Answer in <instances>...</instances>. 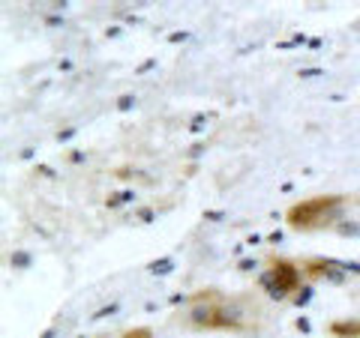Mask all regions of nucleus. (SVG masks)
Masks as SVG:
<instances>
[{"mask_svg": "<svg viewBox=\"0 0 360 338\" xmlns=\"http://www.w3.org/2000/svg\"><path fill=\"white\" fill-rule=\"evenodd\" d=\"M139 219H141L144 224H148V222L153 219V210H139Z\"/></svg>", "mask_w": 360, "mask_h": 338, "instance_id": "nucleus-13", "label": "nucleus"}, {"mask_svg": "<svg viewBox=\"0 0 360 338\" xmlns=\"http://www.w3.org/2000/svg\"><path fill=\"white\" fill-rule=\"evenodd\" d=\"M267 273H270V278L276 281V288L283 290V297L288 302L303 288V278H307V276H303V269H300V264L288 261V257H270V261H267Z\"/></svg>", "mask_w": 360, "mask_h": 338, "instance_id": "nucleus-4", "label": "nucleus"}, {"mask_svg": "<svg viewBox=\"0 0 360 338\" xmlns=\"http://www.w3.org/2000/svg\"><path fill=\"white\" fill-rule=\"evenodd\" d=\"M132 201H135V191H115V195L105 198V207L108 210H117L123 204H132Z\"/></svg>", "mask_w": 360, "mask_h": 338, "instance_id": "nucleus-7", "label": "nucleus"}, {"mask_svg": "<svg viewBox=\"0 0 360 338\" xmlns=\"http://www.w3.org/2000/svg\"><path fill=\"white\" fill-rule=\"evenodd\" d=\"M238 269H240V273H252V269H258V261H255V257H246V261L238 264Z\"/></svg>", "mask_w": 360, "mask_h": 338, "instance_id": "nucleus-11", "label": "nucleus"}, {"mask_svg": "<svg viewBox=\"0 0 360 338\" xmlns=\"http://www.w3.org/2000/svg\"><path fill=\"white\" fill-rule=\"evenodd\" d=\"M300 269L309 281H330V285H342V281L348 278V273L360 276V264L333 261V257H303Z\"/></svg>", "mask_w": 360, "mask_h": 338, "instance_id": "nucleus-3", "label": "nucleus"}, {"mask_svg": "<svg viewBox=\"0 0 360 338\" xmlns=\"http://www.w3.org/2000/svg\"><path fill=\"white\" fill-rule=\"evenodd\" d=\"M172 264H174V261H172V257H162V261H153V264H150L148 269H150V273H153V276H165V273H168V269H172Z\"/></svg>", "mask_w": 360, "mask_h": 338, "instance_id": "nucleus-10", "label": "nucleus"}, {"mask_svg": "<svg viewBox=\"0 0 360 338\" xmlns=\"http://www.w3.org/2000/svg\"><path fill=\"white\" fill-rule=\"evenodd\" d=\"M328 332L333 338H360V320L352 318V320H333L328 326Z\"/></svg>", "mask_w": 360, "mask_h": 338, "instance_id": "nucleus-5", "label": "nucleus"}, {"mask_svg": "<svg viewBox=\"0 0 360 338\" xmlns=\"http://www.w3.org/2000/svg\"><path fill=\"white\" fill-rule=\"evenodd\" d=\"M120 338H156V335H153L150 326H132V330H127Z\"/></svg>", "mask_w": 360, "mask_h": 338, "instance_id": "nucleus-9", "label": "nucleus"}, {"mask_svg": "<svg viewBox=\"0 0 360 338\" xmlns=\"http://www.w3.org/2000/svg\"><path fill=\"white\" fill-rule=\"evenodd\" d=\"M312 294H315V288H312V285H303L297 294L291 297V306H300V309H303V306H307V302L312 299Z\"/></svg>", "mask_w": 360, "mask_h": 338, "instance_id": "nucleus-8", "label": "nucleus"}, {"mask_svg": "<svg viewBox=\"0 0 360 338\" xmlns=\"http://www.w3.org/2000/svg\"><path fill=\"white\" fill-rule=\"evenodd\" d=\"M258 288H262V290H264V294H267L270 299H276V302H285L283 290L276 288V281L270 278V273H267V269H262V276H258Z\"/></svg>", "mask_w": 360, "mask_h": 338, "instance_id": "nucleus-6", "label": "nucleus"}, {"mask_svg": "<svg viewBox=\"0 0 360 338\" xmlns=\"http://www.w3.org/2000/svg\"><path fill=\"white\" fill-rule=\"evenodd\" d=\"M132 105H135V96H120V99H117V108H120V111H129Z\"/></svg>", "mask_w": 360, "mask_h": 338, "instance_id": "nucleus-12", "label": "nucleus"}, {"mask_svg": "<svg viewBox=\"0 0 360 338\" xmlns=\"http://www.w3.org/2000/svg\"><path fill=\"white\" fill-rule=\"evenodd\" d=\"M186 330L198 332H219V318H222V294L219 290H198L189 297V309L180 314Z\"/></svg>", "mask_w": 360, "mask_h": 338, "instance_id": "nucleus-2", "label": "nucleus"}, {"mask_svg": "<svg viewBox=\"0 0 360 338\" xmlns=\"http://www.w3.org/2000/svg\"><path fill=\"white\" fill-rule=\"evenodd\" d=\"M340 210H342V195H319L300 201V204H291L285 212V222L291 231H319L333 224Z\"/></svg>", "mask_w": 360, "mask_h": 338, "instance_id": "nucleus-1", "label": "nucleus"}]
</instances>
